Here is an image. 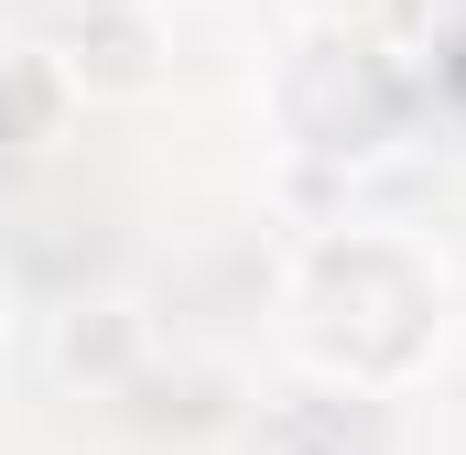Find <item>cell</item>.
<instances>
[{
    "label": "cell",
    "mask_w": 466,
    "mask_h": 455,
    "mask_svg": "<svg viewBox=\"0 0 466 455\" xmlns=\"http://www.w3.org/2000/svg\"><path fill=\"white\" fill-rule=\"evenodd\" d=\"M401 109H412V66L380 55V44H358L348 22L315 33V44L282 66V119H293V141L326 152V163H369V152L401 130Z\"/></svg>",
    "instance_id": "obj_2"
},
{
    "label": "cell",
    "mask_w": 466,
    "mask_h": 455,
    "mask_svg": "<svg viewBox=\"0 0 466 455\" xmlns=\"http://www.w3.org/2000/svg\"><path fill=\"white\" fill-rule=\"evenodd\" d=\"M282 315H293V358L337 390H412L445 347V271L390 238V228H326L293 282H282Z\"/></svg>",
    "instance_id": "obj_1"
},
{
    "label": "cell",
    "mask_w": 466,
    "mask_h": 455,
    "mask_svg": "<svg viewBox=\"0 0 466 455\" xmlns=\"http://www.w3.org/2000/svg\"><path fill=\"white\" fill-rule=\"evenodd\" d=\"M55 55V76L76 87V98H152L163 87V55H152V22L141 11H87L66 44H44Z\"/></svg>",
    "instance_id": "obj_3"
},
{
    "label": "cell",
    "mask_w": 466,
    "mask_h": 455,
    "mask_svg": "<svg viewBox=\"0 0 466 455\" xmlns=\"http://www.w3.org/2000/svg\"><path fill=\"white\" fill-rule=\"evenodd\" d=\"M76 109V87L55 76V55H11L0 66V152H33V141H55Z\"/></svg>",
    "instance_id": "obj_5"
},
{
    "label": "cell",
    "mask_w": 466,
    "mask_h": 455,
    "mask_svg": "<svg viewBox=\"0 0 466 455\" xmlns=\"http://www.w3.org/2000/svg\"><path fill=\"white\" fill-rule=\"evenodd\" d=\"M22 326V282H11V260H0V337Z\"/></svg>",
    "instance_id": "obj_6"
},
{
    "label": "cell",
    "mask_w": 466,
    "mask_h": 455,
    "mask_svg": "<svg viewBox=\"0 0 466 455\" xmlns=\"http://www.w3.org/2000/svg\"><path fill=\"white\" fill-rule=\"evenodd\" d=\"M260 455H390L380 390H337V379H315L304 401H271V412H260Z\"/></svg>",
    "instance_id": "obj_4"
}]
</instances>
